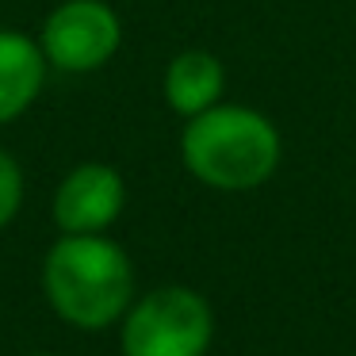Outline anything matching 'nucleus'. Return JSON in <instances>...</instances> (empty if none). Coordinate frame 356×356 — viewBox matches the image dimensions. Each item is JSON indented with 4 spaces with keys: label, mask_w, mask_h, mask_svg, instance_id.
Masks as SVG:
<instances>
[{
    "label": "nucleus",
    "mask_w": 356,
    "mask_h": 356,
    "mask_svg": "<svg viewBox=\"0 0 356 356\" xmlns=\"http://www.w3.org/2000/svg\"><path fill=\"white\" fill-rule=\"evenodd\" d=\"M42 295L65 325L100 333L134 302V264L104 234H62L42 257Z\"/></svg>",
    "instance_id": "obj_1"
},
{
    "label": "nucleus",
    "mask_w": 356,
    "mask_h": 356,
    "mask_svg": "<svg viewBox=\"0 0 356 356\" xmlns=\"http://www.w3.org/2000/svg\"><path fill=\"white\" fill-rule=\"evenodd\" d=\"M284 142L268 115L245 104H215L180 134L184 169L215 192H253L280 169Z\"/></svg>",
    "instance_id": "obj_2"
},
{
    "label": "nucleus",
    "mask_w": 356,
    "mask_h": 356,
    "mask_svg": "<svg viewBox=\"0 0 356 356\" xmlns=\"http://www.w3.org/2000/svg\"><path fill=\"white\" fill-rule=\"evenodd\" d=\"M215 310L195 287L165 284L138 295L119 322L123 356H207Z\"/></svg>",
    "instance_id": "obj_3"
},
{
    "label": "nucleus",
    "mask_w": 356,
    "mask_h": 356,
    "mask_svg": "<svg viewBox=\"0 0 356 356\" xmlns=\"http://www.w3.org/2000/svg\"><path fill=\"white\" fill-rule=\"evenodd\" d=\"M123 24L104 0H65L42 24V58L62 73H92L115 58Z\"/></svg>",
    "instance_id": "obj_4"
},
{
    "label": "nucleus",
    "mask_w": 356,
    "mask_h": 356,
    "mask_svg": "<svg viewBox=\"0 0 356 356\" xmlns=\"http://www.w3.org/2000/svg\"><path fill=\"white\" fill-rule=\"evenodd\" d=\"M123 177L104 161H85L58 184L50 211H54V222L62 234H104L123 215Z\"/></svg>",
    "instance_id": "obj_5"
},
{
    "label": "nucleus",
    "mask_w": 356,
    "mask_h": 356,
    "mask_svg": "<svg viewBox=\"0 0 356 356\" xmlns=\"http://www.w3.org/2000/svg\"><path fill=\"white\" fill-rule=\"evenodd\" d=\"M47 81V58L24 31L0 27V127L19 119Z\"/></svg>",
    "instance_id": "obj_6"
},
{
    "label": "nucleus",
    "mask_w": 356,
    "mask_h": 356,
    "mask_svg": "<svg viewBox=\"0 0 356 356\" xmlns=\"http://www.w3.org/2000/svg\"><path fill=\"white\" fill-rule=\"evenodd\" d=\"M222 88H226V70L207 50H184L165 70V104L184 119L211 111L222 100Z\"/></svg>",
    "instance_id": "obj_7"
},
{
    "label": "nucleus",
    "mask_w": 356,
    "mask_h": 356,
    "mask_svg": "<svg viewBox=\"0 0 356 356\" xmlns=\"http://www.w3.org/2000/svg\"><path fill=\"white\" fill-rule=\"evenodd\" d=\"M19 203H24V169L12 154L0 149V230L19 215Z\"/></svg>",
    "instance_id": "obj_8"
},
{
    "label": "nucleus",
    "mask_w": 356,
    "mask_h": 356,
    "mask_svg": "<svg viewBox=\"0 0 356 356\" xmlns=\"http://www.w3.org/2000/svg\"><path fill=\"white\" fill-rule=\"evenodd\" d=\"M31 356H54V353H31Z\"/></svg>",
    "instance_id": "obj_9"
}]
</instances>
